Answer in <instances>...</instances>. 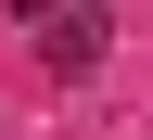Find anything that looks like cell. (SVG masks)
<instances>
[{"label": "cell", "mask_w": 153, "mask_h": 140, "mask_svg": "<svg viewBox=\"0 0 153 140\" xmlns=\"http://www.w3.org/2000/svg\"><path fill=\"white\" fill-rule=\"evenodd\" d=\"M13 26L38 38V64H51V76H89V64L115 51V13H102V0H13Z\"/></svg>", "instance_id": "obj_1"}]
</instances>
